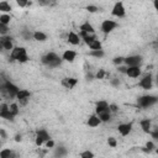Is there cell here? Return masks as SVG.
<instances>
[{"mask_svg": "<svg viewBox=\"0 0 158 158\" xmlns=\"http://www.w3.org/2000/svg\"><path fill=\"white\" fill-rule=\"evenodd\" d=\"M139 123H141V128H142L143 132L151 133V120H149V118H144V120H142Z\"/></svg>", "mask_w": 158, "mask_h": 158, "instance_id": "23", "label": "cell"}, {"mask_svg": "<svg viewBox=\"0 0 158 158\" xmlns=\"http://www.w3.org/2000/svg\"><path fill=\"white\" fill-rule=\"evenodd\" d=\"M30 96H31V93H30L28 90H26V89H21V90L19 91L16 99L19 100V102H20L21 105H26L27 101H28V99H30Z\"/></svg>", "mask_w": 158, "mask_h": 158, "instance_id": "10", "label": "cell"}, {"mask_svg": "<svg viewBox=\"0 0 158 158\" xmlns=\"http://www.w3.org/2000/svg\"><path fill=\"white\" fill-rule=\"evenodd\" d=\"M10 111H11V114H12L14 116H16V115L19 114V105H17L16 102H12V104L10 105Z\"/></svg>", "mask_w": 158, "mask_h": 158, "instance_id": "29", "label": "cell"}, {"mask_svg": "<svg viewBox=\"0 0 158 158\" xmlns=\"http://www.w3.org/2000/svg\"><path fill=\"white\" fill-rule=\"evenodd\" d=\"M105 77V70L104 69H100L99 72H98V74H96V78L98 79H102Z\"/></svg>", "mask_w": 158, "mask_h": 158, "instance_id": "38", "label": "cell"}, {"mask_svg": "<svg viewBox=\"0 0 158 158\" xmlns=\"http://www.w3.org/2000/svg\"><path fill=\"white\" fill-rule=\"evenodd\" d=\"M33 38L36 40V41H40V42H43V41H46L47 40V36L43 33V32H40V31H36L35 33H33Z\"/></svg>", "mask_w": 158, "mask_h": 158, "instance_id": "26", "label": "cell"}, {"mask_svg": "<svg viewBox=\"0 0 158 158\" xmlns=\"http://www.w3.org/2000/svg\"><path fill=\"white\" fill-rule=\"evenodd\" d=\"M67 154V149L64 148V147H58V148H56V151H54V157L56 158H62V157H64Z\"/></svg>", "mask_w": 158, "mask_h": 158, "instance_id": "25", "label": "cell"}, {"mask_svg": "<svg viewBox=\"0 0 158 158\" xmlns=\"http://www.w3.org/2000/svg\"><path fill=\"white\" fill-rule=\"evenodd\" d=\"M98 116H99V118H100L101 122H107V121H110V118H111V111H110V109H107V110H105V111L98 114Z\"/></svg>", "mask_w": 158, "mask_h": 158, "instance_id": "19", "label": "cell"}, {"mask_svg": "<svg viewBox=\"0 0 158 158\" xmlns=\"http://www.w3.org/2000/svg\"><path fill=\"white\" fill-rule=\"evenodd\" d=\"M107 109H109V104L105 100H100L95 105V112H96V115L100 114V112H102V111H105V110H107Z\"/></svg>", "mask_w": 158, "mask_h": 158, "instance_id": "16", "label": "cell"}, {"mask_svg": "<svg viewBox=\"0 0 158 158\" xmlns=\"http://www.w3.org/2000/svg\"><path fill=\"white\" fill-rule=\"evenodd\" d=\"M138 85H139L142 89H144V90H149V89H152V77H151V74L143 77V78L139 80Z\"/></svg>", "mask_w": 158, "mask_h": 158, "instance_id": "12", "label": "cell"}, {"mask_svg": "<svg viewBox=\"0 0 158 158\" xmlns=\"http://www.w3.org/2000/svg\"><path fill=\"white\" fill-rule=\"evenodd\" d=\"M80 158H94V153L91 151H84L80 153Z\"/></svg>", "mask_w": 158, "mask_h": 158, "instance_id": "30", "label": "cell"}, {"mask_svg": "<svg viewBox=\"0 0 158 158\" xmlns=\"http://www.w3.org/2000/svg\"><path fill=\"white\" fill-rule=\"evenodd\" d=\"M107 143H109V146L112 147V148L116 147V144H117V142H116V139H115L114 137H109V138H107Z\"/></svg>", "mask_w": 158, "mask_h": 158, "instance_id": "33", "label": "cell"}, {"mask_svg": "<svg viewBox=\"0 0 158 158\" xmlns=\"http://www.w3.org/2000/svg\"><path fill=\"white\" fill-rule=\"evenodd\" d=\"M11 10V6L7 1H1L0 2V11H4V12H9Z\"/></svg>", "mask_w": 158, "mask_h": 158, "instance_id": "27", "label": "cell"}, {"mask_svg": "<svg viewBox=\"0 0 158 158\" xmlns=\"http://www.w3.org/2000/svg\"><path fill=\"white\" fill-rule=\"evenodd\" d=\"M7 31H9V27H7L6 25H1V23H0V33L4 36L5 33H7Z\"/></svg>", "mask_w": 158, "mask_h": 158, "instance_id": "35", "label": "cell"}, {"mask_svg": "<svg viewBox=\"0 0 158 158\" xmlns=\"http://www.w3.org/2000/svg\"><path fill=\"white\" fill-rule=\"evenodd\" d=\"M0 116L2 117V118H5V120H14V115L11 114V111H10V106L7 105V104H5V102H2L1 104V106H0Z\"/></svg>", "mask_w": 158, "mask_h": 158, "instance_id": "7", "label": "cell"}, {"mask_svg": "<svg viewBox=\"0 0 158 158\" xmlns=\"http://www.w3.org/2000/svg\"><path fill=\"white\" fill-rule=\"evenodd\" d=\"M156 153H157V154H158V148H157V149H156Z\"/></svg>", "mask_w": 158, "mask_h": 158, "instance_id": "47", "label": "cell"}, {"mask_svg": "<svg viewBox=\"0 0 158 158\" xmlns=\"http://www.w3.org/2000/svg\"><path fill=\"white\" fill-rule=\"evenodd\" d=\"M89 47H90V49L91 51H98V49H101V42L99 41V40H94V41H91L89 44H88Z\"/></svg>", "mask_w": 158, "mask_h": 158, "instance_id": "24", "label": "cell"}, {"mask_svg": "<svg viewBox=\"0 0 158 158\" xmlns=\"http://www.w3.org/2000/svg\"><path fill=\"white\" fill-rule=\"evenodd\" d=\"M0 158H16V153L12 149L5 148L0 152Z\"/></svg>", "mask_w": 158, "mask_h": 158, "instance_id": "20", "label": "cell"}, {"mask_svg": "<svg viewBox=\"0 0 158 158\" xmlns=\"http://www.w3.org/2000/svg\"><path fill=\"white\" fill-rule=\"evenodd\" d=\"M46 147H47V148H53V147H54V142H53L52 139L47 141V142H46Z\"/></svg>", "mask_w": 158, "mask_h": 158, "instance_id": "41", "label": "cell"}, {"mask_svg": "<svg viewBox=\"0 0 158 158\" xmlns=\"http://www.w3.org/2000/svg\"><path fill=\"white\" fill-rule=\"evenodd\" d=\"M10 20H11L10 15L4 14V15H1V16H0V23H1V25H6V26H7V23L10 22Z\"/></svg>", "mask_w": 158, "mask_h": 158, "instance_id": "28", "label": "cell"}, {"mask_svg": "<svg viewBox=\"0 0 158 158\" xmlns=\"http://www.w3.org/2000/svg\"><path fill=\"white\" fill-rule=\"evenodd\" d=\"M117 130H118V132H120L121 136H123V137H125V136H128V135L131 133V131H132V122L121 123V125H118Z\"/></svg>", "mask_w": 158, "mask_h": 158, "instance_id": "13", "label": "cell"}, {"mask_svg": "<svg viewBox=\"0 0 158 158\" xmlns=\"http://www.w3.org/2000/svg\"><path fill=\"white\" fill-rule=\"evenodd\" d=\"M75 57H77V53L74 52V51H72V49H67L64 53H63V56H62V58L64 59V60H67V62H74V59H75Z\"/></svg>", "mask_w": 158, "mask_h": 158, "instance_id": "17", "label": "cell"}, {"mask_svg": "<svg viewBox=\"0 0 158 158\" xmlns=\"http://www.w3.org/2000/svg\"><path fill=\"white\" fill-rule=\"evenodd\" d=\"M77 83H78V79L75 78H64L62 80V85L67 89H73L77 85Z\"/></svg>", "mask_w": 158, "mask_h": 158, "instance_id": "15", "label": "cell"}, {"mask_svg": "<svg viewBox=\"0 0 158 158\" xmlns=\"http://www.w3.org/2000/svg\"><path fill=\"white\" fill-rule=\"evenodd\" d=\"M11 60H17L20 63H25L28 60V56L26 53V49L23 47H15L12 51H11Z\"/></svg>", "mask_w": 158, "mask_h": 158, "instance_id": "2", "label": "cell"}, {"mask_svg": "<svg viewBox=\"0 0 158 158\" xmlns=\"http://www.w3.org/2000/svg\"><path fill=\"white\" fill-rule=\"evenodd\" d=\"M0 46L4 49L12 51L14 49V47H12V38L9 37V36H1V38H0Z\"/></svg>", "mask_w": 158, "mask_h": 158, "instance_id": "11", "label": "cell"}, {"mask_svg": "<svg viewBox=\"0 0 158 158\" xmlns=\"http://www.w3.org/2000/svg\"><path fill=\"white\" fill-rule=\"evenodd\" d=\"M90 56H93V57H96V58H100V57H102V56H104V51H102V49L91 51V52H90Z\"/></svg>", "mask_w": 158, "mask_h": 158, "instance_id": "31", "label": "cell"}, {"mask_svg": "<svg viewBox=\"0 0 158 158\" xmlns=\"http://www.w3.org/2000/svg\"><path fill=\"white\" fill-rule=\"evenodd\" d=\"M15 141H16V142H20V141H21V135H16V136H15Z\"/></svg>", "mask_w": 158, "mask_h": 158, "instance_id": "45", "label": "cell"}, {"mask_svg": "<svg viewBox=\"0 0 158 158\" xmlns=\"http://www.w3.org/2000/svg\"><path fill=\"white\" fill-rule=\"evenodd\" d=\"M68 42H69L70 44L77 46V44H79L80 38H79V36H78L75 32H69V35H68Z\"/></svg>", "mask_w": 158, "mask_h": 158, "instance_id": "22", "label": "cell"}, {"mask_svg": "<svg viewBox=\"0 0 158 158\" xmlns=\"http://www.w3.org/2000/svg\"><path fill=\"white\" fill-rule=\"evenodd\" d=\"M109 109H110V111H111V112H116V111L118 110V107H117L115 104H111V105H109Z\"/></svg>", "mask_w": 158, "mask_h": 158, "instance_id": "40", "label": "cell"}, {"mask_svg": "<svg viewBox=\"0 0 158 158\" xmlns=\"http://www.w3.org/2000/svg\"><path fill=\"white\" fill-rule=\"evenodd\" d=\"M0 135H1V138H2V139H5V138H6V133H5V131H4L2 128L0 130Z\"/></svg>", "mask_w": 158, "mask_h": 158, "instance_id": "43", "label": "cell"}, {"mask_svg": "<svg viewBox=\"0 0 158 158\" xmlns=\"http://www.w3.org/2000/svg\"><path fill=\"white\" fill-rule=\"evenodd\" d=\"M156 147H154V143L153 142H151V141H148L147 143H146V148L143 149V151H146V152H151V151H153Z\"/></svg>", "mask_w": 158, "mask_h": 158, "instance_id": "32", "label": "cell"}, {"mask_svg": "<svg viewBox=\"0 0 158 158\" xmlns=\"http://www.w3.org/2000/svg\"><path fill=\"white\" fill-rule=\"evenodd\" d=\"M16 2H17V5H19L20 7H23V6H26V5H31V2L25 1V0H17Z\"/></svg>", "mask_w": 158, "mask_h": 158, "instance_id": "36", "label": "cell"}, {"mask_svg": "<svg viewBox=\"0 0 158 158\" xmlns=\"http://www.w3.org/2000/svg\"><path fill=\"white\" fill-rule=\"evenodd\" d=\"M49 139H51V136H49V133H48L46 130L41 128V130H38V131L36 132V139H35L36 146L41 147L43 143H46V142L49 141Z\"/></svg>", "mask_w": 158, "mask_h": 158, "instance_id": "5", "label": "cell"}, {"mask_svg": "<svg viewBox=\"0 0 158 158\" xmlns=\"http://www.w3.org/2000/svg\"><path fill=\"white\" fill-rule=\"evenodd\" d=\"M41 60H42L43 64H46V65H48V67H53V68L60 65V63H62V59H60L54 52H49V53L44 54V56L41 58Z\"/></svg>", "mask_w": 158, "mask_h": 158, "instance_id": "3", "label": "cell"}, {"mask_svg": "<svg viewBox=\"0 0 158 158\" xmlns=\"http://www.w3.org/2000/svg\"><path fill=\"white\" fill-rule=\"evenodd\" d=\"M86 10H88L89 12H96V11L99 10V7L95 6V5H88V6H86Z\"/></svg>", "mask_w": 158, "mask_h": 158, "instance_id": "34", "label": "cell"}, {"mask_svg": "<svg viewBox=\"0 0 158 158\" xmlns=\"http://www.w3.org/2000/svg\"><path fill=\"white\" fill-rule=\"evenodd\" d=\"M20 90H21V89H19L15 84H12V83L9 81V80H5V81L1 84V94H2L4 96L9 98V99L16 98Z\"/></svg>", "mask_w": 158, "mask_h": 158, "instance_id": "1", "label": "cell"}, {"mask_svg": "<svg viewBox=\"0 0 158 158\" xmlns=\"http://www.w3.org/2000/svg\"><path fill=\"white\" fill-rule=\"evenodd\" d=\"M118 70H120V72H122V73H126L127 67H120V68H118Z\"/></svg>", "mask_w": 158, "mask_h": 158, "instance_id": "44", "label": "cell"}, {"mask_svg": "<svg viewBox=\"0 0 158 158\" xmlns=\"http://www.w3.org/2000/svg\"><path fill=\"white\" fill-rule=\"evenodd\" d=\"M114 63H115V64L125 63V58H122V57H116V58H114Z\"/></svg>", "mask_w": 158, "mask_h": 158, "instance_id": "37", "label": "cell"}, {"mask_svg": "<svg viewBox=\"0 0 158 158\" xmlns=\"http://www.w3.org/2000/svg\"><path fill=\"white\" fill-rule=\"evenodd\" d=\"M117 27V23L112 20H105L102 23H101V31L104 33H110L111 31H114L115 28Z\"/></svg>", "mask_w": 158, "mask_h": 158, "instance_id": "8", "label": "cell"}, {"mask_svg": "<svg viewBox=\"0 0 158 158\" xmlns=\"http://www.w3.org/2000/svg\"><path fill=\"white\" fill-rule=\"evenodd\" d=\"M151 136H152V138H154L156 141H158V128H156L153 132H151Z\"/></svg>", "mask_w": 158, "mask_h": 158, "instance_id": "39", "label": "cell"}, {"mask_svg": "<svg viewBox=\"0 0 158 158\" xmlns=\"http://www.w3.org/2000/svg\"><path fill=\"white\" fill-rule=\"evenodd\" d=\"M126 74L131 78H138L141 75V68L139 67H127Z\"/></svg>", "mask_w": 158, "mask_h": 158, "instance_id": "14", "label": "cell"}, {"mask_svg": "<svg viewBox=\"0 0 158 158\" xmlns=\"http://www.w3.org/2000/svg\"><path fill=\"white\" fill-rule=\"evenodd\" d=\"M153 5H154V7H156V10L158 11V0H154V2H153Z\"/></svg>", "mask_w": 158, "mask_h": 158, "instance_id": "46", "label": "cell"}, {"mask_svg": "<svg viewBox=\"0 0 158 158\" xmlns=\"http://www.w3.org/2000/svg\"><path fill=\"white\" fill-rule=\"evenodd\" d=\"M125 63L127 64V67H139V64L142 63V57L141 56H130V57L125 58Z\"/></svg>", "mask_w": 158, "mask_h": 158, "instance_id": "9", "label": "cell"}, {"mask_svg": "<svg viewBox=\"0 0 158 158\" xmlns=\"http://www.w3.org/2000/svg\"><path fill=\"white\" fill-rule=\"evenodd\" d=\"M156 102H158V98L157 96H153V95H143L141 98L137 99V105L139 107H149L152 105H154Z\"/></svg>", "mask_w": 158, "mask_h": 158, "instance_id": "4", "label": "cell"}, {"mask_svg": "<svg viewBox=\"0 0 158 158\" xmlns=\"http://www.w3.org/2000/svg\"><path fill=\"white\" fill-rule=\"evenodd\" d=\"M111 14H112L114 16H116V17H123V16L126 15V10H125V6H123V2H122V1L116 2V4L114 5V7H112Z\"/></svg>", "mask_w": 158, "mask_h": 158, "instance_id": "6", "label": "cell"}, {"mask_svg": "<svg viewBox=\"0 0 158 158\" xmlns=\"http://www.w3.org/2000/svg\"><path fill=\"white\" fill-rule=\"evenodd\" d=\"M157 84H158V74H157Z\"/></svg>", "mask_w": 158, "mask_h": 158, "instance_id": "48", "label": "cell"}, {"mask_svg": "<svg viewBox=\"0 0 158 158\" xmlns=\"http://www.w3.org/2000/svg\"><path fill=\"white\" fill-rule=\"evenodd\" d=\"M80 31L81 32H85V33H89V35H93L94 33V27L86 21V22H84V23L80 25Z\"/></svg>", "mask_w": 158, "mask_h": 158, "instance_id": "21", "label": "cell"}, {"mask_svg": "<svg viewBox=\"0 0 158 158\" xmlns=\"http://www.w3.org/2000/svg\"><path fill=\"white\" fill-rule=\"evenodd\" d=\"M100 122L101 121H100V118H99V116L96 114L90 115L89 118H88V126H90V127H96V126L100 125Z\"/></svg>", "mask_w": 158, "mask_h": 158, "instance_id": "18", "label": "cell"}, {"mask_svg": "<svg viewBox=\"0 0 158 158\" xmlns=\"http://www.w3.org/2000/svg\"><path fill=\"white\" fill-rule=\"evenodd\" d=\"M22 36L25 37V40H30V37H31V33H30L28 31H22Z\"/></svg>", "mask_w": 158, "mask_h": 158, "instance_id": "42", "label": "cell"}]
</instances>
